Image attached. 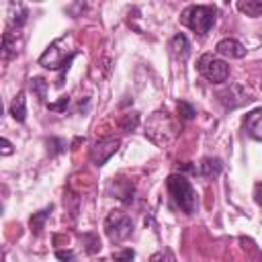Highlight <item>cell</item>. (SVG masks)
Wrapping results in <instances>:
<instances>
[{
    "instance_id": "obj_1",
    "label": "cell",
    "mask_w": 262,
    "mask_h": 262,
    "mask_svg": "<svg viewBox=\"0 0 262 262\" xmlns=\"http://www.w3.org/2000/svg\"><path fill=\"white\" fill-rule=\"evenodd\" d=\"M178 135V125L168 111H156L145 123V137H149L156 145H170Z\"/></svg>"
},
{
    "instance_id": "obj_2",
    "label": "cell",
    "mask_w": 262,
    "mask_h": 262,
    "mask_svg": "<svg viewBox=\"0 0 262 262\" xmlns=\"http://www.w3.org/2000/svg\"><path fill=\"white\" fill-rule=\"evenodd\" d=\"M168 192L172 196V201L178 205V209L186 215H192L196 211V192L192 188V184L186 180V176L182 174H170L166 180Z\"/></svg>"
},
{
    "instance_id": "obj_3",
    "label": "cell",
    "mask_w": 262,
    "mask_h": 262,
    "mask_svg": "<svg viewBox=\"0 0 262 262\" xmlns=\"http://www.w3.org/2000/svg\"><path fill=\"white\" fill-rule=\"evenodd\" d=\"M215 18H217V8L211 4H192L184 8V12L180 14L182 25H186L190 31H194L201 37L211 31V27L215 25Z\"/></svg>"
},
{
    "instance_id": "obj_4",
    "label": "cell",
    "mask_w": 262,
    "mask_h": 262,
    "mask_svg": "<svg viewBox=\"0 0 262 262\" xmlns=\"http://www.w3.org/2000/svg\"><path fill=\"white\" fill-rule=\"evenodd\" d=\"M59 45H61V39L53 41V43L43 51V55L39 57V66H43V68H47V70H59V72H61L59 78L55 80V86H61V84H63V74L68 72L72 59L78 55V49H74L72 53H66V49H59Z\"/></svg>"
},
{
    "instance_id": "obj_5",
    "label": "cell",
    "mask_w": 262,
    "mask_h": 262,
    "mask_svg": "<svg viewBox=\"0 0 262 262\" xmlns=\"http://www.w3.org/2000/svg\"><path fill=\"white\" fill-rule=\"evenodd\" d=\"M104 233H106V237L113 244L125 242L133 233V221H131V217L125 211H121V209L111 211L106 215V219H104Z\"/></svg>"
},
{
    "instance_id": "obj_6",
    "label": "cell",
    "mask_w": 262,
    "mask_h": 262,
    "mask_svg": "<svg viewBox=\"0 0 262 262\" xmlns=\"http://www.w3.org/2000/svg\"><path fill=\"white\" fill-rule=\"evenodd\" d=\"M196 68H199V74L211 84H223L229 78V66L213 53H203L199 57Z\"/></svg>"
},
{
    "instance_id": "obj_7",
    "label": "cell",
    "mask_w": 262,
    "mask_h": 262,
    "mask_svg": "<svg viewBox=\"0 0 262 262\" xmlns=\"http://www.w3.org/2000/svg\"><path fill=\"white\" fill-rule=\"evenodd\" d=\"M119 145H121V139L119 137H102V139H98L90 147V160H92V164L104 166L111 160V156L117 154Z\"/></svg>"
},
{
    "instance_id": "obj_8",
    "label": "cell",
    "mask_w": 262,
    "mask_h": 262,
    "mask_svg": "<svg viewBox=\"0 0 262 262\" xmlns=\"http://www.w3.org/2000/svg\"><path fill=\"white\" fill-rule=\"evenodd\" d=\"M217 96H219V100L223 102V106H225V108H235V106H239V104H244V102L254 100L242 84H231L229 88L221 90Z\"/></svg>"
},
{
    "instance_id": "obj_9",
    "label": "cell",
    "mask_w": 262,
    "mask_h": 262,
    "mask_svg": "<svg viewBox=\"0 0 262 262\" xmlns=\"http://www.w3.org/2000/svg\"><path fill=\"white\" fill-rule=\"evenodd\" d=\"M217 53L219 55H223V57H231V59H242L244 55H246V47L237 41V39H221L219 43H217Z\"/></svg>"
},
{
    "instance_id": "obj_10",
    "label": "cell",
    "mask_w": 262,
    "mask_h": 262,
    "mask_svg": "<svg viewBox=\"0 0 262 262\" xmlns=\"http://www.w3.org/2000/svg\"><path fill=\"white\" fill-rule=\"evenodd\" d=\"M244 129H246V133L250 137L262 141V108H256V111H252V113L246 115Z\"/></svg>"
},
{
    "instance_id": "obj_11",
    "label": "cell",
    "mask_w": 262,
    "mask_h": 262,
    "mask_svg": "<svg viewBox=\"0 0 262 262\" xmlns=\"http://www.w3.org/2000/svg\"><path fill=\"white\" fill-rule=\"evenodd\" d=\"M170 49H172V53H174V57H176V59L186 61V59H188V55H190V43H188L186 35L176 33V35L172 37V41H170Z\"/></svg>"
},
{
    "instance_id": "obj_12",
    "label": "cell",
    "mask_w": 262,
    "mask_h": 262,
    "mask_svg": "<svg viewBox=\"0 0 262 262\" xmlns=\"http://www.w3.org/2000/svg\"><path fill=\"white\" fill-rule=\"evenodd\" d=\"M111 188H115V196L121 201V203H125V205H129L131 201H133V184H131V180H125V178H117L113 184H111Z\"/></svg>"
},
{
    "instance_id": "obj_13",
    "label": "cell",
    "mask_w": 262,
    "mask_h": 262,
    "mask_svg": "<svg viewBox=\"0 0 262 262\" xmlns=\"http://www.w3.org/2000/svg\"><path fill=\"white\" fill-rule=\"evenodd\" d=\"M223 170V164L219 158H203L201 164H199V174L205 176V178H217Z\"/></svg>"
},
{
    "instance_id": "obj_14",
    "label": "cell",
    "mask_w": 262,
    "mask_h": 262,
    "mask_svg": "<svg viewBox=\"0 0 262 262\" xmlns=\"http://www.w3.org/2000/svg\"><path fill=\"white\" fill-rule=\"evenodd\" d=\"M27 20V8L20 6V4H10L8 6V29H20Z\"/></svg>"
},
{
    "instance_id": "obj_15",
    "label": "cell",
    "mask_w": 262,
    "mask_h": 262,
    "mask_svg": "<svg viewBox=\"0 0 262 262\" xmlns=\"http://www.w3.org/2000/svg\"><path fill=\"white\" fill-rule=\"evenodd\" d=\"M51 211H53V207L49 205V207H45V209H41V211H37V213L31 215L29 225H31V231H33L35 235L41 233V229H43V225H45V221H47V217H49Z\"/></svg>"
},
{
    "instance_id": "obj_16",
    "label": "cell",
    "mask_w": 262,
    "mask_h": 262,
    "mask_svg": "<svg viewBox=\"0 0 262 262\" xmlns=\"http://www.w3.org/2000/svg\"><path fill=\"white\" fill-rule=\"evenodd\" d=\"M10 115H12L18 123H23V121L27 119V100H25V92H18V94L14 96V100H12V104H10Z\"/></svg>"
},
{
    "instance_id": "obj_17",
    "label": "cell",
    "mask_w": 262,
    "mask_h": 262,
    "mask_svg": "<svg viewBox=\"0 0 262 262\" xmlns=\"http://www.w3.org/2000/svg\"><path fill=\"white\" fill-rule=\"evenodd\" d=\"M235 6H237V10L244 12L246 16H252V18L262 16V2H260V0H239Z\"/></svg>"
},
{
    "instance_id": "obj_18",
    "label": "cell",
    "mask_w": 262,
    "mask_h": 262,
    "mask_svg": "<svg viewBox=\"0 0 262 262\" xmlns=\"http://www.w3.org/2000/svg\"><path fill=\"white\" fill-rule=\"evenodd\" d=\"M14 55H16V39H14V33L10 29H6V33L2 37V57L10 59Z\"/></svg>"
},
{
    "instance_id": "obj_19",
    "label": "cell",
    "mask_w": 262,
    "mask_h": 262,
    "mask_svg": "<svg viewBox=\"0 0 262 262\" xmlns=\"http://www.w3.org/2000/svg\"><path fill=\"white\" fill-rule=\"evenodd\" d=\"M80 239H82V244H84V250H86V254H96V252H100V237H98V233H92V231H88V233H80Z\"/></svg>"
},
{
    "instance_id": "obj_20",
    "label": "cell",
    "mask_w": 262,
    "mask_h": 262,
    "mask_svg": "<svg viewBox=\"0 0 262 262\" xmlns=\"http://www.w3.org/2000/svg\"><path fill=\"white\" fill-rule=\"evenodd\" d=\"M29 90L33 92V94H37V98L41 100V102H45V98H47V82H45V78H31L29 80Z\"/></svg>"
},
{
    "instance_id": "obj_21",
    "label": "cell",
    "mask_w": 262,
    "mask_h": 262,
    "mask_svg": "<svg viewBox=\"0 0 262 262\" xmlns=\"http://www.w3.org/2000/svg\"><path fill=\"white\" fill-rule=\"evenodd\" d=\"M139 125V113H125L123 117H121V121H119V127L125 131V133H129V131H133L135 127Z\"/></svg>"
},
{
    "instance_id": "obj_22",
    "label": "cell",
    "mask_w": 262,
    "mask_h": 262,
    "mask_svg": "<svg viewBox=\"0 0 262 262\" xmlns=\"http://www.w3.org/2000/svg\"><path fill=\"white\" fill-rule=\"evenodd\" d=\"M194 115H196V111H194L192 104H188L186 100H180V102H178V117H180L182 121H192Z\"/></svg>"
},
{
    "instance_id": "obj_23",
    "label": "cell",
    "mask_w": 262,
    "mask_h": 262,
    "mask_svg": "<svg viewBox=\"0 0 262 262\" xmlns=\"http://www.w3.org/2000/svg\"><path fill=\"white\" fill-rule=\"evenodd\" d=\"M47 145H49V154L51 156H57V154L66 151V147H68L66 139H61V137H49L47 139Z\"/></svg>"
},
{
    "instance_id": "obj_24",
    "label": "cell",
    "mask_w": 262,
    "mask_h": 262,
    "mask_svg": "<svg viewBox=\"0 0 262 262\" xmlns=\"http://www.w3.org/2000/svg\"><path fill=\"white\" fill-rule=\"evenodd\" d=\"M133 258H135V252L131 248H123V250L113 252V260L115 262H131Z\"/></svg>"
},
{
    "instance_id": "obj_25",
    "label": "cell",
    "mask_w": 262,
    "mask_h": 262,
    "mask_svg": "<svg viewBox=\"0 0 262 262\" xmlns=\"http://www.w3.org/2000/svg\"><path fill=\"white\" fill-rule=\"evenodd\" d=\"M149 262H176V258H174L172 250H168V248H166V250H160V252L151 254Z\"/></svg>"
},
{
    "instance_id": "obj_26",
    "label": "cell",
    "mask_w": 262,
    "mask_h": 262,
    "mask_svg": "<svg viewBox=\"0 0 262 262\" xmlns=\"http://www.w3.org/2000/svg\"><path fill=\"white\" fill-rule=\"evenodd\" d=\"M68 104H70V96L66 94V96H61L57 102H51V104H47L49 106V111H57V113H66V108H68Z\"/></svg>"
},
{
    "instance_id": "obj_27",
    "label": "cell",
    "mask_w": 262,
    "mask_h": 262,
    "mask_svg": "<svg viewBox=\"0 0 262 262\" xmlns=\"http://www.w3.org/2000/svg\"><path fill=\"white\" fill-rule=\"evenodd\" d=\"M55 258L61 260V262H74L76 260V254L72 250H55Z\"/></svg>"
},
{
    "instance_id": "obj_28",
    "label": "cell",
    "mask_w": 262,
    "mask_h": 262,
    "mask_svg": "<svg viewBox=\"0 0 262 262\" xmlns=\"http://www.w3.org/2000/svg\"><path fill=\"white\" fill-rule=\"evenodd\" d=\"M8 154H12V143L6 137H2V156H8Z\"/></svg>"
},
{
    "instance_id": "obj_29",
    "label": "cell",
    "mask_w": 262,
    "mask_h": 262,
    "mask_svg": "<svg viewBox=\"0 0 262 262\" xmlns=\"http://www.w3.org/2000/svg\"><path fill=\"white\" fill-rule=\"evenodd\" d=\"M256 203L262 207V182H260V184H256Z\"/></svg>"
}]
</instances>
